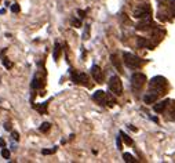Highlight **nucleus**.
Segmentation results:
<instances>
[{
    "mask_svg": "<svg viewBox=\"0 0 175 163\" xmlns=\"http://www.w3.org/2000/svg\"><path fill=\"white\" fill-rule=\"evenodd\" d=\"M167 87V79L163 76H154L150 82H149V89L153 93H161L164 89Z\"/></svg>",
    "mask_w": 175,
    "mask_h": 163,
    "instance_id": "1",
    "label": "nucleus"
},
{
    "mask_svg": "<svg viewBox=\"0 0 175 163\" xmlns=\"http://www.w3.org/2000/svg\"><path fill=\"white\" fill-rule=\"evenodd\" d=\"M123 61H124V64H126L130 69H138L141 65H142L141 58L137 57L135 54H131V53H124V54H123Z\"/></svg>",
    "mask_w": 175,
    "mask_h": 163,
    "instance_id": "2",
    "label": "nucleus"
},
{
    "mask_svg": "<svg viewBox=\"0 0 175 163\" xmlns=\"http://www.w3.org/2000/svg\"><path fill=\"white\" fill-rule=\"evenodd\" d=\"M109 90L113 94H116V95H121V93H123V83H121L119 76H110V79H109Z\"/></svg>",
    "mask_w": 175,
    "mask_h": 163,
    "instance_id": "3",
    "label": "nucleus"
},
{
    "mask_svg": "<svg viewBox=\"0 0 175 163\" xmlns=\"http://www.w3.org/2000/svg\"><path fill=\"white\" fill-rule=\"evenodd\" d=\"M145 83H146V76L143 73L137 72V73H134L133 76H131V85H133V87L135 90H139Z\"/></svg>",
    "mask_w": 175,
    "mask_h": 163,
    "instance_id": "4",
    "label": "nucleus"
},
{
    "mask_svg": "<svg viewBox=\"0 0 175 163\" xmlns=\"http://www.w3.org/2000/svg\"><path fill=\"white\" fill-rule=\"evenodd\" d=\"M150 15V6L149 4H141L139 7H137L134 10V17L135 18H145Z\"/></svg>",
    "mask_w": 175,
    "mask_h": 163,
    "instance_id": "5",
    "label": "nucleus"
},
{
    "mask_svg": "<svg viewBox=\"0 0 175 163\" xmlns=\"http://www.w3.org/2000/svg\"><path fill=\"white\" fill-rule=\"evenodd\" d=\"M91 75L92 78H94V80L97 82V83H104V73H102V71H101V68H99L98 65H92L91 68Z\"/></svg>",
    "mask_w": 175,
    "mask_h": 163,
    "instance_id": "6",
    "label": "nucleus"
},
{
    "mask_svg": "<svg viewBox=\"0 0 175 163\" xmlns=\"http://www.w3.org/2000/svg\"><path fill=\"white\" fill-rule=\"evenodd\" d=\"M72 80L77 83V85H85L88 86V78H87V75H84V73H72Z\"/></svg>",
    "mask_w": 175,
    "mask_h": 163,
    "instance_id": "7",
    "label": "nucleus"
},
{
    "mask_svg": "<svg viewBox=\"0 0 175 163\" xmlns=\"http://www.w3.org/2000/svg\"><path fill=\"white\" fill-rule=\"evenodd\" d=\"M92 99H94V101H97L99 105H106V93L102 91V90H98V91L94 93Z\"/></svg>",
    "mask_w": 175,
    "mask_h": 163,
    "instance_id": "8",
    "label": "nucleus"
},
{
    "mask_svg": "<svg viewBox=\"0 0 175 163\" xmlns=\"http://www.w3.org/2000/svg\"><path fill=\"white\" fill-rule=\"evenodd\" d=\"M150 26H153V22H152V20H150V15H149V17L142 18V21L137 25V29H138V30H146V29H149Z\"/></svg>",
    "mask_w": 175,
    "mask_h": 163,
    "instance_id": "9",
    "label": "nucleus"
},
{
    "mask_svg": "<svg viewBox=\"0 0 175 163\" xmlns=\"http://www.w3.org/2000/svg\"><path fill=\"white\" fill-rule=\"evenodd\" d=\"M168 99H164V101H160V102H157L156 105L153 106V109H154V112H157V114H161L164 109H166V106L168 105Z\"/></svg>",
    "mask_w": 175,
    "mask_h": 163,
    "instance_id": "10",
    "label": "nucleus"
},
{
    "mask_svg": "<svg viewBox=\"0 0 175 163\" xmlns=\"http://www.w3.org/2000/svg\"><path fill=\"white\" fill-rule=\"evenodd\" d=\"M143 101H145V104H153V102H156L157 101V93H147L146 95L143 97Z\"/></svg>",
    "mask_w": 175,
    "mask_h": 163,
    "instance_id": "11",
    "label": "nucleus"
},
{
    "mask_svg": "<svg viewBox=\"0 0 175 163\" xmlns=\"http://www.w3.org/2000/svg\"><path fill=\"white\" fill-rule=\"evenodd\" d=\"M110 61H112V64L114 65V68L117 69L119 72H123V68H121V62H120L119 57H117V54H112L110 55Z\"/></svg>",
    "mask_w": 175,
    "mask_h": 163,
    "instance_id": "12",
    "label": "nucleus"
},
{
    "mask_svg": "<svg viewBox=\"0 0 175 163\" xmlns=\"http://www.w3.org/2000/svg\"><path fill=\"white\" fill-rule=\"evenodd\" d=\"M137 43H138V46H139V47H149V49H153V44H150L145 37H139Z\"/></svg>",
    "mask_w": 175,
    "mask_h": 163,
    "instance_id": "13",
    "label": "nucleus"
},
{
    "mask_svg": "<svg viewBox=\"0 0 175 163\" xmlns=\"http://www.w3.org/2000/svg\"><path fill=\"white\" fill-rule=\"evenodd\" d=\"M106 104L109 106H114L116 105V99L113 98V95L110 93H106Z\"/></svg>",
    "mask_w": 175,
    "mask_h": 163,
    "instance_id": "14",
    "label": "nucleus"
},
{
    "mask_svg": "<svg viewBox=\"0 0 175 163\" xmlns=\"http://www.w3.org/2000/svg\"><path fill=\"white\" fill-rule=\"evenodd\" d=\"M59 54H61V46L58 44V43H55V46H54V54H52V57H54V60H58V57H59Z\"/></svg>",
    "mask_w": 175,
    "mask_h": 163,
    "instance_id": "15",
    "label": "nucleus"
},
{
    "mask_svg": "<svg viewBox=\"0 0 175 163\" xmlns=\"http://www.w3.org/2000/svg\"><path fill=\"white\" fill-rule=\"evenodd\" d=\"M120 137L123 138V141L126 142L127 145H133V140H131V138H130V137H128V135H127L126 133H123V131H120Z\"/></svg>",
    "mask_w": 175,
    "mask_h": 163,
    "instance_id": "16",
    "label": "nucleus"
},
{
    "mask_svg": "<svg viewBox=\"0 0 175 163\" xmlns=\"http://www.w3.org/2000/svg\"><path fill=\"white\" fill-rule=\"evenodd\" d=\"M123 159H124V162H127V163H134V162H137V160L134 159V156L131 155V154H123Z\"/></svg>",
    "mask_w": 175,
    "mask_h": 163,
    "instance_id": "17",
    "label": "nucleus"
},
{
    "mask_svg": "<svg viewBox=\"0 0 175 163\" xmlns=\"http://www.w3.org/2000/svg\"><path fill=\"white\" fill-rule=\"evenodd\" d=\"M50 126H51V124H50L48 122H44L42 126H40V129H39V130H40L42 133H47V131L50 130Z\"/></svg>",
    "mask_w": 175,
    "mask_h": 163,
    "instance_id": "18",
    "label": "nucleus"
},
{
    "mask_svg": "<svg viewBox=\"0 0 175 163\" xmlns=\"http://www.w3.org/2000/svg\"><path fill=\"white\" fill-rule=\"evenodd\" d=\"M39 82H40V80H39V79H37V76H35V78H33V82H32V89H39V87H42V83H39Z\"/></svg>",
    "mask_w": 175,
    "mask_h": 163,
    "instance_id": "19",
    "label": "nucleus"
},
{
    "mask_svg": "<svg viewBox=\"0 0 175 163\" xmlns=\"http://www.w3.org/2000/svg\"><path fill=\"white\" fill-rule=\"evenodd\" d=\"M35 108L40 112V114H44V112H46V108H47V102H43L42 105H37V106H35Z\"/></svg>",
    "mask_w": 175,
    "mask_h": 163,
    "instance_id": "20",
    "label": "nucleus"
},
{
    "mask_svg": "<svg viewBox=\"0 0 175 163\" xmlns=\"http://www.w3.org/2000/svg\"><path fill=\"white\" fill-rule=\"evenodd\" d=\"M11 11H13V13H15V14H18V13L21 11V7H20V4H18V3H14V4L11 6Z\"/></svg>",
    "mask_w": 175,
    "mask_h": 163,
    "instance_id": "21",
    "label": "nucleus"
},
{
    "mask_svg": "<svg viewBox=\"0 0 175 163\" xmlns=\"http://www.w3.org/2000/svg\"><path fill=\"white\" fill-rule=\"evenodd\" d=\"M1 62H3V65H4L7 69H11V68H13V64L8 61V58H3V60H1Z\"/></svg>",
    "mask_w": 175,
    "mask_h": 163,
    "instance_id": "22",
    "label": "nucleus"
},
{
    "mask_svg": "<svg viewBox=\"0 0 175 163\" xmlns=\"http://www.w3.org/2000/svg\"><path fill=\"white\" fill-rule=\"evenodd\" d=\"M1 156H3L4 159H10V151L6 148H3L1 149Z\"/></svg>",
    "mask_w": 175,
    "mask_h": 163,
    "instance_id": "23",
    "label": "nucleus"
},
{
    "mask_svg": "<svg viewBox=\"0 0 175 163\" xmlns=\"http://www.w3.org/2000/svg\"><path fill=\"white\" fill-rule=\"evenodd\" d=\"M55 151H57V147H55V148H52V149H43L42 154H43V155H51V154H54Z\"/></svg>",
    "mask_w": 175,
    "mask_h": 163,
    "instance_id": "24",
    "label": "nucleus"
},
{
    "mask_svg": "<svg viewBox=\"0 0 175 163\" xmlns=\"http://www.w3.org/2000/svg\"><path fill=\"white\" fill-rule=\"evenodd\" d=\"M72 25H73L75 28H80V26H81V22L79 21V20H72Z\"/></svg>",
    "mask_w": 175,
    "mask_h": 163,
    "instance_id": "25",
    "label": "nucleus"
},
{
    "mask_svg": "<svg viewBox=\"0 0 175 163\" xmlns=\"http://www.w3.org/2000/svg\"><path fill=\"white\" fill-rule=\"evenodd\" d=\"M88 30H90V26L87 25V26H85V29H84V35H83L84 40H85V39H88Z\"/></svg>",
    "mask_w": 175,
    "mask_h": 163,
    "instance_id": "26",
    "label": "nucleus"
},
{
    "mask_svg": "<svg viewBox=\"0 0 175 163\" xmlns=\"http://www.w3.org/2000/svg\"><path fill=\"white\" fill-rule=\"evenodd\" d=\"M11 137L14 138L15 141H18V140H20V135H18V133H17V131H13V133H11Z\"/></svg>",
    "mask_w": 175,
    "mask_h": 163,
    "instance_id": "27",
    "label": "nucleus"
},
{
    "mask_svg": "<svg viewBox=\"0 0 175 163\" xmlns=\"http://www.w3.org/2000/svg\"><path fill=\"white\" fill-rule=\"evenodd\" d=\"M116 144H117V148H119V149H123V145H121V140H120V137H117Z\"/></svg>",
    "mask_w": 175,
    "mask_h": 163,
    "instance_id": "28",
    "label": "nucleus"
},
{
    "mask_svg": "<svg viewBox=\"0 0 175 163\" xmlns=\"http://www.w3.org/2000/svg\"><path fill=\"white\" fill-rule=\"evenodd\" d=\"M77 14H79V17H80V18H84V17H85V11H83V10H79V11H77Z\"/></svg>",
    "mask_w": 175,
    "mask_h": 163,
    "instance_id": "29",
    "label": "nucleus"
},
{
    "mask_svg": "<svg viewBox=\"0 0 175 163\" xmlns=\"http://www.w3.org/2000/svg\"><path fill=\"white\" fill-rule=\"evenodd\" d=\"M171 10H172V15L175 17V0L171 1Z\"/></svg>",
    "mask_w": 175,
    "mask_h": 163,
    "instance_id": "30",
    "label": "nucleus"
},
{
    "mask_svg": "<svg viewBox=\"0 0 175 163\" xmlns=\"http://www.w3.org/2000/svg\"><path fill=\"white\" fill-rule=\"evenodd\" d=\"M4 145H6L4 140H0V147H1V148H4Z\"/></svg>",
    "mask_w": 175,
    "mask_h": 163,
    "instance_id": "31",
    "label": "nucleus"
}]
</instances>
